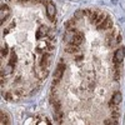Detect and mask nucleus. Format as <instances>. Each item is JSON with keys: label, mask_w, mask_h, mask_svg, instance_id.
I'll return each instance as SVG.
<instances>
[{"label": "nucleus", "mask_w": 125, "mask_h": 125, "mask_svg": "<svg viewBox=\"0 0 125 125\" xmlns=\"http://www.w3.org/2000/svg\"><path fill=\"white\" fill-rule=\"evenodd\" d=\"M125 58V49L124 48H119L118 50H115V54H114V61L116 64H120V62L124 60Z\"/></svg>", "instance_id": "nucleus-1"}, {"label": "nucleus", "mask_w": 125, "mask_h": 125, "mask_svg": "<svg viewBox=\"0 0 125 125\" xmlns=\"http://www.w3.org/2000/svg\"><path fill=\"white\" fill-rule=\"evenodd\" d=\"M46 13H48L49 19L54 21V18H55V14H56V9H55V5L51 1H48V4H46Z\"/></svg>", "instance_id": "nucleus-2"}, {"label": "nucleus", "mask_w": 125, "mask_h": 125, "mask_svg": "<svg viewBox=\"0 0 125 125\" xmlns=\"http://www.w3.org/2000/svg\"><path fill=\"white\" fill-rule=\"evenodd\" d=\"M64 70H65V65L62 62H59V65L56 66V70L54 73V79L55 80H60L62 74H64Z\"/></svg>", "instance_id": "nucleus-3"}, {"label": "nucleus", "mask_w": 125, "mask_h": 125, "mask_svg": "<svg viewBox=\"0 0 125 125\" xmlns=\"http://www.w3.org/2000/svg\"><path fill=\"white\" fill-rule=\"evenodd\" d=\"M111 26H113V20L106 16V19L104 20L100 25H98V29H99V30H109Z\"/></svg>", "instance_id": "nucleus-4"}, {"label": "nucleus", "mask_w": 125, "mask_h": 125, "mask_svg": "<svg viewBox=\"0 0 125 125\" xmlns=\"http://www.w3.org/2000/svg\"><path fill=\"white\" fill-rule=\"evenodd\" d=\"M83 40H84V35H83V33H75L74 38H73V41H71V44H74V45H80L83 43Z\"/></svg>", "instance_id": "nucleus-5"}, {"label": "nucleus", "mask_w": 125, "mask_h": 125, "mask_svg": "<svg viewBox=\"0 0 125 125\" xmlns=\"http://www.w3.org/2000/svg\"><path fill=\"white\" fill-rule=\"evenodd\" d=\"M105 19H106V14L104 13V11H99L98 15H96V18H95V20L93 21V24H95V25L98 26V25H100Z\"/></svg>", "instance_id": "nucleus-6"}, {"label": "nucleus", "mask_w": 125, "mask_h": 125, "mask_svg": "<svg viewBox=\"0 0 125 125\" xmlns=\"http://www.w3.org/2000/svg\"><path fill=\"white\" fill-rule=\"evenodd\" d=\"M49 64H50V55L49 54H44V56H43V59H41V69H44V70H46L48 68H49Z\"/></svg>", "instance_id": "nucleus-7"}, {"label": "nucleus", "mask_w": 125, "mask_h": 125, "mask_svg": "<svg viewBox=\"0 0 125 125\" xmlns=\"http://www.w3.org/2000/svg\"><path fill=\"white\" fill-rule=\"evenodd\" d=\"M121 99H123L121 94H120L119 91H116V93H115V94H114V95H113V99H111V101H110V103H113L114 105H118V104H120Z\"/></svg>", "instance_id": "nucleus-8"}, {"label": "nucleus", "mask_w": 125, "mask_h": 125, "mask_svg": "<svg viewBox=\"0 0 125 125\" xmlns=\"http://www.w3.org/2000/svg\"><path fill=\"white\" fill-rule=\"evenodd\" d=\"M65 50H66V53H69V54H73V53H78V45H74V44H69L66 48H65Z\"/></svg>", "instance_id": "nucleus-9"}, {"label": "nucleus", "mask_w": 125, "mask_h": 125, "mask_svg": "<svg viewBox=\"0 0 125 125\" xmlns=\"http://www.w3.org/2000/svg\"><path fill=\"white\" fill-rule=\"evenodd\" d=\"M46 34H48V28H46V26H40V29H39V31H38V34H36V38L40 39L41 35H46Z\"/></svg>", "instance_id": "nucleus-10"}, {"label": "nucleus", "mask_w": 125, "mask_h": 125, "mask_svg": "<svg viewBox=\"0 0 125 125\" xmlns=\"http://www.w3.org/2000/svg\"><path fill=\"white\" fill-rule=\"evenodd\" d=\"M16 59H18V56H16V54H15V51H13L11 56H10V60H9V64L14 66V65L16 64Z\"/></svg>", "instance_id": "nucleus-11"}, {"label": "nucleus", "mask_w": 125, "mask_h": 125, "mask_svg": "<svg viewBox=\"0 0 125 125\" xmlns=\"http://www.w3.org/2000/svg\"><path fill=\"white\" fill-rule=\"evenodd\" d=\"M104 124H106V125H116L118 121H116V119H110V120H105Z\"/></svg>", "instance_id": "nucleus-12"}, {"label": "nucleus", "mask_w": 125, "mask_h": 125, "mask_svg": "<svg viewBox=\"0 0 125 125\" xmlns=\"http://www.w3.org/2000/svg\"><path fill=\"white\" fill-rule=\"evenodd\" d=\"M0 115H1V124L4 125V124H8L9 121H8V118H6V115H5V114L1 111V114H0Z\"/></svg>", "instance_id": "nucleus-13"}, {"label": "nucleus", "mask_w": 125, "mask_h": 125, "mask_svg": "<svg viewBox=\"0 0 125 125\" xmlns=\"http://www.w3.org/2000/svg\"><path fill=\"white\" fill-rule=\"evenodd\" d=\"M113 116L115 118V119L119 118V109L118 108H113Z\"/></svg>", "instance_id": "nucleus-14"}, {"label": "nucleus", "mask_w": 125, "mask_h": 125, "mask_svg": "<svg viewBox=\"0 0 125 125\" xmlns=\"http://www.w3.org/2000/svg\"><path fill=\"white\" fill-rule=\"evenodd\" d=\"M11 69H13V65H10V64H9V65L6 66V69H5V70H4L3 73H5L6 75H8V74H11V71H13Z\"/></svg>", "instance_id": "nucleus-15"}, {"label": "nucleus", "mask_w": 125, "mask_h": 125, "mask_svg": "<svg viewBox=\"0 0 125 125\" xmlns=\"http://www.w3.org/2000/svg\"><path fill=\"white\" fill-rule=\"evenodd\" d=\"M8 53H9V50H8V45L5 44V45L3 46V49H1V56H5Z\"/></svg>", "instance_id": "nucleus-16"}, {"label": "nucleus", "mask_w": 125, "mask_h": 125, "mask_svg": "<svg viewBox=\"0 0 125 125\" xmlns=\"http://www.w3.org/2000/svg\"><path fill=\"white\" fill-rule=\"evenodd\" d=\"M83 15H84V14H83V10H81V11H79V13H76V14H75V19H78V18H81Z\"/></svg>", "instance_id": "nucleus-17"}, {"label": "nucleus", "mask_w": 125, "mask_h": 125, "mask_svg": "<svg viewBox=\"0 0 125 125\" xmlns=\"http://www.w3.org/2000/svg\"><path fill=\"white\" fill-rule=\"evenodd\" d=\"M116 41H118V43H120V41H121V36H120V35L116 38Z\"/></svg>", "instance_id": "nucleus-18"}]
</instances>
